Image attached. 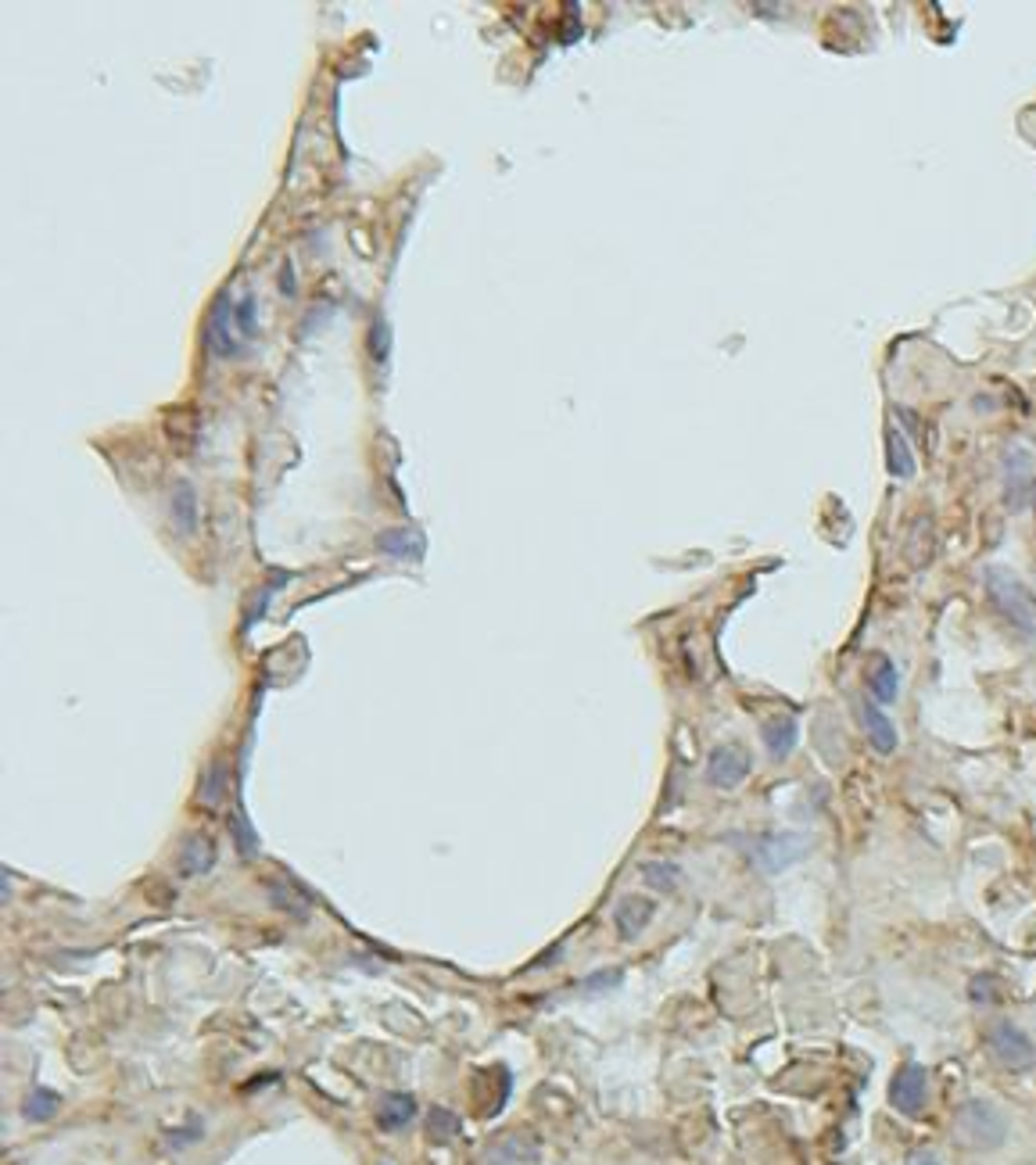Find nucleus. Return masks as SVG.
Returning <instances> with one entry per match:
<instances>
[{"label":"nucleus","instance_id":"nucleus-1","mask_svg":"<svg viewBox=\"0 0 1036 1165\" xmlns=\"http://www.w3.org/2000/svg\"><path fill=\"white\" fill-rule=\"evenodd\" d=\"M986 592H989V602H993V610L1008 620L1011 628L1022 631V635H1036V599L1015 574L1004 571V567H989Z\"/></svg>","mask_w":1036,"mask_h":1165},{"label":"nucleus","instance_id":"nucleus-2","mask_svg":"<svg viewBox=\"0 0 1036 1165\" xmlns=\"http://www.w3.org/2000/svg\"><path fill=\"white\" fill-rule=\"evenodd\" d=\"M954 1137L961 1147H972V1151H989V1147H1000L1008 1137V1122L1000 1115L989 1101H965L954 1115Z\"/></svg>","mask_w":1036,"mask_h":1165},{"label":"nucleus","instance_id":"nucleus-3","mask_svg":"<svg viewBox=\"0 0 1036 1165\" xmlns=\"http://www.w3.org/2000/svg\"><path fill=\"white\" fill-rule=\"evenodd\" d=\"M810 850V836L807 832H764V836L750 839V865L764 875H778L785 868L800 865Z\"/></svg>","mask_w":1036,"mask_h":1165},{"label":"nucleus","instance_id":"nucleus-4","mask_svg":"<svg viewBox=\"0 0 1036 1165\" xmlns=\"http://www.w3.org/2000/svg\"><path fill=\"white\" fill-rule=\"evenodd\" d=\"M986 1047L993 1054V1062L1008 1072H1026L1036 1065V1043L1029 1040L1026 1029H1018L1011 1022H997L986 1033Z\"/></svg>","mask_w":1036,"mask_h":1165},{"label":"nucleus","instance_id":"nucleus-5","mask_svg":"<svg viewBox=\"0 0 1036 1165\" xmlns=\"http://www.w3.org/2000/svg\"><path fill=\"white\" fill-rule=\"evenodd\" d=\"M925 1101H929V1072L918 1062H904L896 1069L893 1083H889V1105L900 1115L914 1118L925 1109Z\"/></svg>","mask_w":1036,"mask_h":1165},{"label":"nucleus","instance_id":"nucleus-6","mask_svg":"<svg viewBox=\"0 0 1036 1165\" xmlns=\"http://www.w3.org/2000/svg\"><path fill=\"white\" fill-rule=\"evenodd\" d=\"M746 775H750V753L739 743H725L714 746L707 757V782L717 790H735L743 786Z\"/></svg>","mask_w":1036,"mask_h":1165},{"label":"nucleus","instance_id":"nucleus-7","mask_svg":"<svg viewBox=\"0 0 1036 1165\" xmlns=\"http://www.w3.org/2000/svg\"><path fill=\"white\" fill-rule=\"evenodd\" d=\"M653 914H657V903H653L650 897H639V893L621 897L617 907H613V929H617V936H621L624 943H632L650 929Z\"/></svg>","mask_w":1036,"mask_h":1165},{"label":"nucleus","instance_id":"nucleus-8","mask_svg":"<svg viewBox=\"0 0 1036 1165\" xmlns=\"http://www.w3.org/2000/svg\"><path fill=\"white\" fill-rule=\"evenodd\" d=\"M208 348L223 359L241 352V345L234 338V301H230L227 291L219 294L216 305H212V316H208Z\"/></svg>","mask_w":1036,"mask_h":1165},{"label":"nucleus","instance_id":"nucleus-9","mask_svg":"<svg viewBox=\"0 0 1036 1165\" xmlns=\"http://www.w3.org/2000/svg\"><path fill=\"white\" fill-rule=\"evenodd\" d=\"M169 517H172V527H176L183 538H190L194 531H198L201 509H198V495H194V484H190V480H176V484H172Z\"/></svg>","mask_w":1036,"mask_h":1165},{"label":"nucleus","instance_id":"nucleus-10","mask_svg":"<svg viewBox=\"0 0 1036 1165\" xmlns=\"http://www.w3.org/2000/svg\"><path fill=\"white\" fill-rule=\"evenodd\" d=\"M1004 467H1008V502L1011 509H1022L1029 502V495H1033V463H1029L1026 452H1008V460H1004Z\"/></svg>","mask_w":1036,"mask_h":1165},{"label":"nucleus","instance_id":"nucleus-11","mask_svg":"<svg viewBox=\"0 0 1036 1165\" xmlns=\"http://www.w3.org/2000/svg\"><path fill=\"white\" fill-rule=\"evenodd\" d=\"M265 900H269V907H276V911L291 914V918H305L309 914V897H305L302 890L294 883H280V879H265Z\"/></svg>","mask_w":1036,"mask_h":1165},{"label":"nucleus","instance_id":"nucleus-12","mask_svg":"<svg viewBox=\"0 0 1036 1165\" xmlns=\"http://www.w3.org/2000/svg\"><path fill=\"white\" fill-rule=\"evenodd\" d=\"M761 735H764L768 753H772V761H785V757L792 753V746H796V739H800V728H796L792 717H772V721L761 728Z\"/></svg>","mask_w":1036,"mask_h":1165},{"label":"nucleus","instance_id":"nucleus-13","mask_svg":"<svg viewBox=\"0 0 1036 1165\" xmlns=\"http://www.w3.org/2000/svg\"><path fill=\"white\" fill-rule=\"evenodd\" d=\"M868 692L876 695L879 703H893L896 692H900V675H896V664L889 657H876L872 668H868Z\"/></svg>","mask_w":1036,"mask_h":1165},{"label":"nucleus","instance_id":"nucleus-14","mask_svg":"<svg viewBox=\"0 0 1036 1165\" xmlns=\"http://www.w3.org/2000/svg\"><path fill=\"white\" fill-rule=\"evenodd\" d=\"M216 865V843L208 836H190L179 850V872L183 875H205Z\"/></svg>","mask_w":1036,"mask_h":1165},{"label":"nucleus","instance_id":"nucleus-15","mask_svg":"<svg viewBox=\"0 0 1036 1165\" xmlns=\"http://www.w3.org/2000/svg\"><path fill=\"white\" fill-rule=\"evenodd\" d=\"M861 717H865V728H868V743L876 746L879 753H893V750H896V728H893V721H889V717H885L876 703H865Z\"/></svg>","mask_w":1036,"mask_h":1165},{"label":"nucleus","instance_id":"nucleus-16","mask_svg":"<svg viewBox=\"0 0 1036 1165\" xmlns=\"http://www.w3.org/2000/svg\"><path fill=\"white\" fill-rule=\"evenodd\" d=\"M413 1115H416L413 1094H387V1098L380 1101L377 1122H380V1129H391V1133H395V1129L409 1126V1122H413Z\"/></svg>","mask_w":1036,"mask_h":1165},{"label":"nucleus","instance_id":"nucleus-17","mask_svg":"<svg viewBox=\"0 0 1036 1165\" xmlns=\"http://www.w3.org/2000/svg\"><path fill=\"white\" fill-rule=\"evenodd\" d=\"M885 467H889V474L900 480H907L914 474V456H911V445H907V438L900 431H889L885 434Z\"/></svg>","mask_w":1036,"mask_h":1165},{"label":"nucleus","instance_id":"nucleus-18","mask_svg":"<svg viewBox=\"0 0 1036 1165\" xmlns=\"http://www.w3.org/2000/svg\"><path fill=\"white\" fill-rule=\"evenodd\" d=\"M639 875H642V883L657 893H674L681 886V868L674 865V861H646V865L639 868Z\"/></svg>","mask_w":1036,"mask_h":1165},{"label":"nucleus","instance_id":"nucleus-19","mask_svg":"<svg viewBox=\"0 0 1036 1165\" xmlns=\"http://www.w3.org/2000/svg\"><path fill=\"white\" fill-rule=\"evenodd\" d=\"M57 1109H61V1098H57L54 1091H48V1087H37V1091L26 1098V1105H22V1115H26L29 1122H48L51 1115H57Z\"/></svg>","mask_w":1036,"mask_h":1165},{"label":"nucleus","instance_id":"nucleus-20","mask_svg":"<svg viewBox=\"0 0 1036 1165\" xmlns=\"http://www.w3.org/2000/svg\"><path fill=\"white\" fill-rule=\"evenodd\" d=\"M255 316H259V305H255L252 294H245L241 301H234V338H237V345L255 338Z\"/></svg>","mask_w":1036,"mask_h":1165},{"label":"nucleus","instance_id":"nucleus-21","mask_svg":"<svg viewBox=\"0 0 1036 1165\" xmlns=\"http://www.w3.org/2000/svg\"><path fill=\"white\" fill-rule=\"evenodd\" d=\"M377 549L387 556H409V553H420V538L413 535V531H384V535L377 538Z\"/></svg>","mask_w":1036,"mask_h":1165},{"label":"nucleus","instance_id":"nucleus-22","mask_svg":"<svg viewBox=\"0 0 1036 1165\" xmlns=\"http://www.w3.org/2000/svg\"><path fill=\"white\" fill-rule=\"evenodd\" d=\"M223 790H227V771H223V764H212L208 775L201 779L198 799L205 803V807H216L219 799H223Z\"/></svg>","mask_w":1036,"mask_h":1165},{"label":"nucleus","instance_id":"nucleus-23","mask_svg":"<svg viewBox=\"0 0 1036 1165\" xmlns=\"http://www.w3.org/2000/svg\"><path fill=\"white\" fill-rule=\"evenodd\" d=\"M456 1133H460V1118H456L453 1112L434 1109V1112H431V1137L449 1140V1137H456Z\"/></svg>","mask_w":1036,"mask_h":1165},{"label":"nucleus","instance_id":"nucleus-24","mask_svg":"<svg viewBox=\"0 0 1036 1165\" xmlns=\"http://www.w3.org/2000/svg\"><path fill=\"white\" fill-rule=\"evenodd\" d=\"M621 983V972L617 968H603V972H595V976H588L581 983V990H610Z\"/></svg>","mask_w":1036,"mask_h":1165},{"label":"nucleus","instance_id":"nucleus-25","mask_svg":"<svg viewBox=\"0 0 1036 1165\" xmlns=\"http://www.w3.org/2000/svg\"><path fill=\"white\" fill-rule=\"evenodd\" d=\"M983 997H986V1001H997V979L993 976H983L972 983V1001H980L983 1005Z\"/></svg>","mask_w":1036,"mask_h":1165},{"label":"nucleus","instance_id":"nucleus-26","mask_svg":"<svg viewBox=\"0 0 1036 1165\" xmlns=\"http://www.w3.org/2000/svg\"><path fill=\"white\" fill-rule=\"evenodd\" d=\"M907 1165H940V1158H936V1151H914Z\"/></svg>","mask_w":1036,"mask_h":1165},{"label":"nucleus","instance_id":"nucleus-27","mask_svg":"<svg viewBox=\"0 0 1036 1165\" xmlns=\"http://www.w3.org/2000/svg\"><path fill=\"white\" fill-rule=\"evenodd\" d=\"M283 294H294V283H291V265H283Z\"/></svg>","mask_w":1036,"mask_h":1165}]
</instances>
